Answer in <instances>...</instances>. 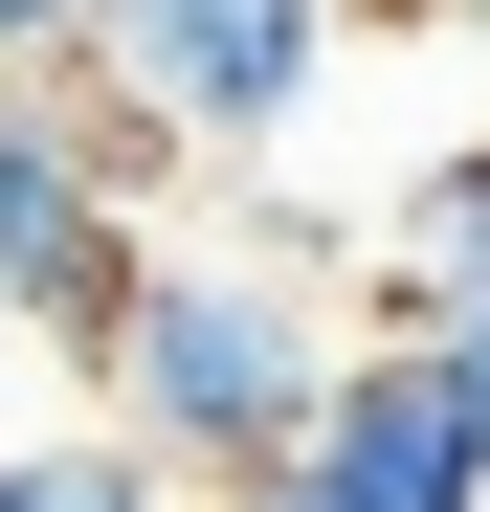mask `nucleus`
Segmentation results:
<instances>
[{
    "mask_svg": "<svg viewBox=\"0 0 490 512\" xmlns=\"http://www.w3.org/2000/svg\"><path fill=\"white\" fill-rule=\"evenodd\" d=\"M379 312H401V334H446V357L490 379V134L424 156V179L379 201Z\"/></svg>",
    "mask_w": 490,
    "mask_h": 512,
    "instance_id": "39448f33",
    "label": "nucleus"
},
{
    "mask_svg": "<svg viewBox=\"0 0 490 512\" xmlns=\"http://www.w3.org/2000/svg\"><path fill=\"white\" fill-rule=\"evenodd\" d=\"M0 67H90V0H0Z\"/></svg>",
    "mask_w": 490,
    "mask_h": 512,
    "instance_id": "423d86ee",
    "label": "nucleus"
},
{
    "mask_svg": "<svg viewBox=\"0 0 490 512\" xmlns=\"http://www.w3.org/2000/svg\"><path fill=\"white\" fill-rule=\"evenodd\" d=\"M90 401L134 423L179 490H245L312 446V401H335V334H312V268L290 245H156V290L112 312Z\"/></svg>",
    "mask_w": 490,
    "mask_h": 512,
    "instance_id": "f257e3e1",
    "label": "nucleus"
},
{
    "mask_svg": "<svg viewBox=\"0 0 490 512\" xmlns=\"http://www.w3.org/2000/svg\"><path fill=\"white\" fill-rule=\"evenodd\" d=\"M335 23H357V0H90V67L179 156H268L312 90H335Z\"/></svg>",
    "mask_w": 490,
    "mask_h": 512,
    "instance_id": "7ed1b4c3",
    "label": "nucleus"
},
{
    "mask_svg": "<svg viewBox=\"0 0 490 512\" xmlns=\"http://www.w3.org/2000/svg\"><path fill=\"white\" fill-rule=\"evenodd\" d=\"M312 468H335L357 512H490V379L446 357V334H357L335 401H312Z\"/></svg>",
    "mask_w": 490,
    "mask_h": 512,
    "instance_id": "20e7f679",
    "label": "nucleus"
},
{
    "mask_svg": "<svg viewBox=\"0 0 490 512\" xmlns=\"http://www.w3.org/2000/svg\"><path fill=\"white\" fill-rule=\"evenodd\" d=\"M468 45H490V0H468Z\"/></svg>",
    "mask_w": 490,
    "mask_h": 512,
    "instance_id": "1a4fd4ad",
    "label": "nucleus"
},
{
    "mask_svg": "<svg viewBox=\"0 0 490 512\" xmlns=\"http://www.w3.org/2000/svg\"><path fill=\"white\" fill-rule=\"evenodd\" d=\"M201 512H357V490H335V468L290 446V468H245V490H201Z\"/></svg>",
    "mask_w": 490,
    "mask_h": 512,
    "instance_id": "0eeeda50",
    "label": "nucleus"
},
{
    "mask_svg": "<svg viewBox=\"0 0 490 512\" xmlns=\"http://www.w3.org/2000/svg\"><path fill=\"white\" fill-rule=\"evenodd\" d=\"M0 512H23V446H0Z\"/></svg>",
    "mask_w": 490,
    "mask_h": 512,
    "instance_id": "6e6552de",
    "label": "nucleus"
},
{
    "mask_svg": "<svg viewBox=\"0 0 490 512\" xmlns=\"http://www.w3.org/2000/svg\"><path fill=\"white\" fill-rule=\"evenodd\" d=\"M156 179H179V134L112 67H0V334L112 357V312L156 290Z\"/></svg>",
    "mask_w": 490,
    "mask_h": 512,
    "instance_id": "f03ea898",
    "label": "nucleus"
}]
</instances>
